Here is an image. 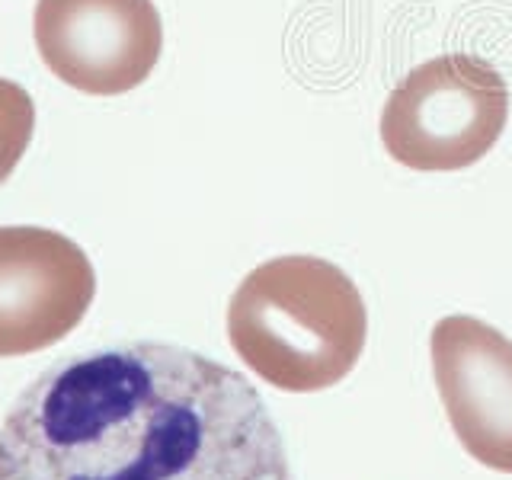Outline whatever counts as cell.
I'll return each instance as SVG.
<instances>
[{
  "mask_svg": "<svg viewBox=\"0 0 512 480\" xmlns=\"http://www.w3.org/2000/svg\"><path fill=\"white\" fill-rule=\"evenodd\" d=\"M509 119L503 74L477 55L429 58L400 80L381 109V141L420 173L468 170L500 141Z\"/></svg>",
  "mask_w": 512,
  "mask_h": 480,
  "instance_id": "3",
  "label": "cell"
},
{
  "mask_svg": "<svg viewBox=\"0 0 512 480\" xmlns=\"http://www.w3.org/2000/svg\"><path fill=\"white\" fill-rule=\"evenodd\" d=\"M36 132V103L32 96L16 84V80L0 77V186H4Z\"/></svg>",
  "mask_w": 512,
  "mask_h": 480,
  "instance_id": "7",
  "label": "cell"
},
{
  "mask_svg": "<svg viewBox=\"0 0 512 480\" xmlns=\"http://www.w3.org/2000/svg\"><path fill=\"white\" fill-rule=\"evenodd\" d=\"M368 336L365 301L340 266L295 253L256 266L228 304L237 359L276 391L314 394L356 368Z\"/></svg>",
  "mask_w": 512,
  "mask_h": 480,
  "instance_id": "2",
  "label": "cell"
},
{
  "mask_svg": "<svg viewBox=\"0 0 512 480\" xmlns=\"http://www.w3.org/2000/svg\"><path fill=\"white\" fill-rule=\"evenodd\" d=\"M32 36L45 68L90 96L141 87L164 48L154 0H36Z\"/></svg>",
  "mask_w": 512,
  "mask_h": 480,
  "instance_id": "4",
  "label": "cell"
},
{
  "mask_svg": "<svg viewBox=\"0 0 512 480\" xmlns=\"http://www.w3.org/2000/svg\"><path fill=\"white\" fill-rule=\"evenodd\" d=\"M96 272L84 247L52 228H0V359L61 343L87 317Z\"/></svg>",
  "mask_w": 512,
  "mask_h": 480,
  "instance_id": "5",
  "label": "cell"
},
{
  "mask_svg": "<svg viewBox=\"0 0 512 480\" xmlns=\"http://www.w3.org/2000/svg\"><path fill=\"white\" fill-rule=\"evenodd\" d=\"M432 375L461 448L512 474V340L468 314L442 317L429 336Z\"/></svg>",
  "mask_w": 512,
  "mask_h": 480,
  "instance_id": "6",
  "label": "cell"
},
{
  "mask_svg": "<svg viewBox=\"0 0 512 480\" xmlns=\"http://www.w3.org/2000/svg\"><path fill=\"white\" fill-rule=\"evenodd\" d=\"M0 480H298L260 391L215 359L128 343L61 359L0 426Z\"/></svg>",
  "mask_w": 512,
  "mask_h": 480,
  "instance_id": "1",
  "label": "cell"
}]
</instances>
